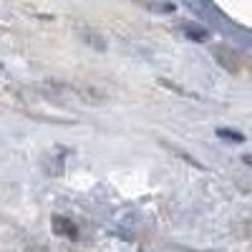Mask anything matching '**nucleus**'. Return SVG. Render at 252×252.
<instances>
[{
    "label": "nucleus",
    "instance_id": "f257e3e1",
    "mask_svg": "<svg viewBox=\"0 0 252 252\" xmlns=\"http://www.w3.org/2000/svg\"><path fill=\"white\" fill-rule=\"evenodd\" d=\"M53 229H56L58 235L68 237V240H76L78 237V227L68 217H53Z\"/></svg>",
    "mask_w": 252,
    "mask_h": 252
},
{
    "label": "nucleus",
    "instance_id": "f03ea898",
    "mask_svg": "<svg viewBox=\"0 0 252 252\" xmlns=\"http://www.w3.org/2000/svg\"><path fill=\"white\" fill-rule=\"evenodd\" d=\"M220 136H227V139H232V141H242L245 139L242 134H232V131H220Z\"/></svg>",
    "mask_w": 252,
    "mask_h": 252
}]
</instances>
